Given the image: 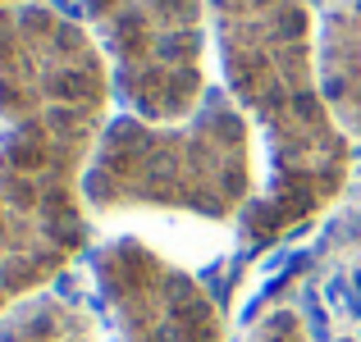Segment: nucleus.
<instances>
[{"mask_svg": "<svg viewBox=\"0 0 361 342\" xmlns=\"http://www.w3.org/2000/svg\"><path fill=\"white\" fill-rule=\"evenodd\" d=\"M247 342H311V338H307V324L298 319V310H270L252 324Z\"/></svg>", "mask_w": 361, "mask_h": 342, "instance_id": "nucleus-8", "label": "nucleus"}, {"mask_svg": "<svg viewBox=\"0 0 361 342\" xmlns=\"http://www.w3.org/2000/svg\"><path fill=\"white\" fill-rule=\"evenodd\" d=\"M224 87L270 156L265 192L238 220L247 251L316 224L343 196L353 146L316 73V27L302 0H206Z\"/></svg>", "mask_w": 361, "mask_h": 342, "instance_id": "nucleus-2", "label": "nucleus"}, {"mask_svg": "<svg viewBox=\"0 0 361 342\" xmlns=\"http://www.w3.org/2000/svg\"><path fill=\"white\" fill-rule=\"evenodd\" d=\"M316 73L338 128L361 141V0H329L316 32Z\"/></svg>", "mask_w": 361, "mask_h": 342, "instance_id": "nucleus-6", "label": "nucleus"}, {"mask_svg": "<svg viewBox=\"0 0 361 342\" xmlns=\"http://www.w3.org/2000/svg\"><path fill=\"white\" fill-rule=\"evenodd\" d=\"M92 37L115 64L119 96L137 119L178 123L206 91V0H82Z\"/></svg>", "mask_w": 361, "mask_h": 342, "instance_id": "nucleus-4", "label": "nucleus"}, {"mask_svg": "<svg viewBox=\"0 0 361 342\" xmlns=\"http://www.w3.org/2000/svg\"><path fill=\"white\" fill-rule=\"evenodd\" d=\"M0 342H101V334L78 301L37 292L0 319Z\"/></svg>", "mask_w": 361, "mask_h": 342, "instance_id": "nucleus-7", "label": "nucleus"}, {"mask_svg": "<svg viewBox=\"0 0 361 342\" xmlns=\"http://www.w3.org/2000/svg\"><path fill=\"white\" fill-rule=\"evenodd\" d=\"M110 110V64L60 9H0V319L46 292L92 237L82 178Z\"/></svg>", "mask_w": 361, "mask_h": 342, "instance_id": "nucleus-1", "label": "nucleus"}, {"mask_svg": "<svg viewBox=\"0 0 361 342\" xmlns=\"http://www.w3.org/2000/svg\"><path fill=\"white\" fill-rule=\"evenodd\" d=\"M9 5H32V0H0V9H9Z\"/></svg>", "mask_w": 361, "mask_h": 342, "instance_id": "nucleus-9", "label": "nucleus"}, {"mask_svg": "<svg viewBox=\"0 0 361 342\" xmlns=\"http://www.w3.org/2000/svg\"><path fill=\"white\" fill-rule=\"evenodd\" d=\"M252 187V123L224 91H211L202 110L178 123L137 114L110 119L82 178L97 215L183 210L202 220H243L256 201Z\"/></svg>", "mask_w": 361, "mask_h": 342, "instance_id": "nucleus-3", "label": "nucleus"}, {"mask_svg": "<svg viewBox=\"0 0 361 342\" xmlns=\"http://www.w3.org/2000/svg\"><path fill=\"white\" fill-rule=\"evenodd\" d=\"M97 283L119 342H224L215 297L137 237L97 251Z\"/></svg>", "mask_w": 361, "mask_h": 342, "instance_id": "nucleus-5", "label": "nucleus"}]
</instances>
